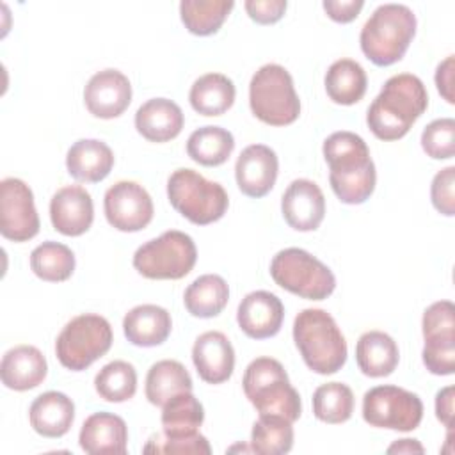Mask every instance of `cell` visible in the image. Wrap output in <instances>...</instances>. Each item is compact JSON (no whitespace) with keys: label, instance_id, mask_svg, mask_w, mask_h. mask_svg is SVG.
<instances>
[{"label":"cell","instance_id":"6da1fadb","mask_svg":"<svg viewBox=\"0 0 455 455\" xmlns=\"http://www.w3.org/2000/svg\"><path fill=\"white\" fill-rule=\"evenodd\" d=\"M323 156L331 169V188L341 203L361 204L373 194L377 172L363 137L334 132L323 142Z\"/></svg>","mask_w":455,"mask_h":455},{"label":"cell","instance_id":"7a4b0ae2","mask_svg":"<svg viewBox=\"0 0 455 455\" xmlns=\"http://www.w3.org/2000/svg\"><path fill=\"white\" fill-rule=\"evenodd\" d=\"M427 107L428 94L416 75H393L370 105L366 123L377 139L398 140L411 130Z\"/></svg>","mask_w":455,"mask_h":455},{"label":"cell","instance_id":"3957f363","mask_svg":"<svg viewBox=\"0 0 455 455\" xmlns=\"http://www.w3.org/2000/svg\"><path fill=\"white\" fill-rule=\"evenodd\" d=\"M295 345L309 370L331 375L347 363V341L336 320L323 309H302L293 322Z\"/></svg>","mask_w":455,"mask_h":455},{"label":"cell","instance_id":"277c9868","mask_svg":"<svg viewBox=\"0 0 455 455\" xmlns=\"http://www.w3.org/2000/svg\"><path fill=\"white\" fill-rule=\"evenodd\" d=\"M416 34V16L403 4H382L361 28L359 43L363 53L375 66L398 62Z\"/></svg>","mask_w":455,"mask_h":455},{"label":"cell","instance_id":"5b68a950","mask_svg":"<svg viewBox=\"0 0 455 455\" xmlns=\"http://www.w3.org/2000/svg\"><path fill=\"white\" fill-rule=\"evenodd\" d=\"M243 393L259 414H272L297 421L302 403L288 373L277 359L256 357L243 373Z\"/></svg>","mask_w":455,"mask_h":455},{"label":"cell","instance_id":"8992f818","mask_svg":"<svg viewBox=\"0 0 455 455\" xmlns=\"http://www.w3.org/2000/svg\"><path fill=\"white\" fill-rule=\"evenodd\" d=\"M249 105L252 114L270 126L291 124L300 114L293 78L279 64H265L252 75Z\"/></svg>","mask_w":455,"mask_h":455},{"label":"cell","instance_id":"52a82bcc","mask_svg":"<svg viewBox=\"0 0 455 455\" xmlns=\"http://www.w3.org/2000/svg\"><path fill=\"white\" fill-rule=\"evenodd\" d=\"M167 197L176 212L197 226L222 219L229 204L220 183L210 181L192 169H176L169 176Z\"/></svg>","mask_w":455,"mask_h":455},{"label":"cell","instance_id":"ba28073f","mask_svg":"<svg viewBox=\"0 0 455 455\" xmlns=\"http://www.w3.org/2000/svg\"><path fill=\"white\" fill-rule=\"evenodd\" d=\"M270 275L286 291L309 300H323L336 288L331 268L299 247L279 251L272 258Z\"/></svg>","mask_w":455,"mask_h":455},{"label":"cell","instance_id":"9c48e42d","mask_svg":"<svg viewBox=\"0 0 455 455\" xmlns=\"http://www.w3.org/2000/svg\"><path fill=\"white\" fill-rule=\"evenodd\" d=\"M112 339V327L107 318L84 313L64 325L55 341V354L64 368L82 371L110 350Z\"/></svg>","mask_w":455,"mask_h":455},{"label":"cell","instance_id":"30bf717a","mask_svg":"<svg viewBox=\"0 0 455 455\" xmlns=\"http://www.w3.org/2000/svg\"><path fill=\"white\" fill-rule=\"evenodd\" d=\"M196 259L194 240L183 231L171 229L142 243L133 254V267L148 279H181L190 274Z\"/></svg>","mask_w":455,"mask_h":455},{"label":"cell","instance_id":"8fae6325","mask_svg":"<svg viewBox=\"0 0 455 455\" xmlns=\"http://www.w3.org/2000/svg\"><path fill=\"white\" fill-rule=\"evenodd\" d=\"M363 418L371 427L411 432L421 423L423 403L403 387L377 386L363 396Z\"/></svg>","mask_w":455,"mask_h":455},{"label":"cell","instance_id":"7c38bea8","mask_svg":"<svg viewBox=\"0 0 455 455\" xmlns=\"http://www.w3.org/2000/svg\"><path fill=\"white\" fill-rule=\"evenodd\" d=\"M0 233L12 242H27L39 233L34 194L20 178L0 181Z\"/></svg>","mask_w":455,"mask_h":455},{"label":"cell","instance_id":"4fadbf2b","mask_svg":"<svg viewBox=\"0 0 455 455\" xmlns=\"http://www.w3.org/2000/svg\"><path fill=\"white\" fill-rule=\"evenodd\" d=\"M108 224L119 231L133 233L144 229L153 219V201L148 190L135 181H117L103 199Z\"/></svg>","mask_w":455,"mask_h":455},{"label":"cell","instance_id":"5bb4252c","mask_svg":"<svg viewBox=\"0 0 455 455\" xmlns=\"http://www.w3.org/2000/svg\"><path fill=\"white\" fill-rule=\"evenodd\" d=\"M87 110L100 119L121 116L132 101V84L117 69H103L92 75L84 89Z\"/></svg>","mask_w":455,"mask_h":455},{"label":"cell","instance_id":"9a60e30c","mask_svg":"<svg viewBox=\"0 0 455 455\" xmlns=\"http://www.w3.org/2000/svg\"><path fill=\"white\" fill-rule=\"evenodd\" d=\"M286 224L297 231H315L325 215V197L311 180H293L281 197Z\"/></svg>","mask_w":455,"mask_h":455},{"label":"cell","instance_id":"2e32d148","mask_svg":"<svg viewBox=\"0 0 455 455\" xmlns=\"http://www.w3.org/2000/svg\"><path fill=\"white\" fill-rule=\"evenodd\" d=\"M277 171L279 162L274 149L265 144H251L236 158V185L249 197H263L272 190Z\"/></svg>","mask_w":455,"mask_h":455},{"label":"cell","instance_id":"e0dca14e","mask_svg":"<svg viewBox=\"0 0 455 455\" xmlns=\"http://www.w3.org/2000/svg\"><path fill=\"white\" fill-rule=\"evenodd\" d=\"M284 318V307L277 295L256 290L247 293L238 304L236 322L252 339L272 338L279 332Z\"/></svg>","mask_w":455,"mask_h":455},{"label":"cell","instance_id":"ac0fdd59","mask_svg":"<svg viewBox=\"0 0 455 455\" xmlns=\"http://www.w3.org/2000/svg\"><path fill=\"white\" fill-rule=\"evenodd\" d=\"M53 229L66 236L84 235L94 219L91 194L80 185H68L57 190L50 201Z\"/></svg>","mask_w":455,"mask_h":455},{"label":"cell","instance_id":"d6986e66","mask_svg":"<svg viewBox=\"0 0 455 455\" xmlns=\"http://www.w3.org/2000/svg\"><path fill=\"white\" fill-rule=\"evenodd\" d=\"M192 361L204 382L222 384L235 370V350L226 334L208 331L196 339L192 347Z\"/></svg>","mask_w":455,"mask_h":455},{"label":"cell","instance_id":"ffe728a7","mask_svg":"<svg viewBox=\"0 0 455 455\" xmlns=\"http://www.w3.org/2000/svg\"><path fill=\"white\" fill-rule=\"evenodd\" d=\"M78 443L80 448L91 455L126 453L128 427L117 414L94 412L84 421Z\"/></svg>","mask_w":455,"mask_h":455},{"label":"cell","instance_id":"44dd1931","mask_svg":"<svg viewBox=\"0 0 455 455\" xmlns=\"http://www.w3.org/2000/svg\"><path fill=\"white\" fill-rule=\"evenodd\" d=\"M48 373L43 352L32 345H18L7 350L0 363L2 384L14 391L37 387Z\"/></svg>","mask_w":455,"mask_h":455},{"label":"cell","instance_id":"7402d4cb","mask_svg":"<svg viewBox=\"0 0 455 455\" xmlns=\"http://www.w3.org/2000/svg\"><path fill=\"white\" fill-rule=\"evenodd\" d=\"M185 117L178 103L167 98H153L135 114L137 132L151 142H167L180 135Z\"/></svg>","mask_w":455,"mask_h":455},{"label":"cell","instance_id":"603a6c76","mask_svg":"<svg viewBox=\"0 0 455 455\" xmlns=\"http://www.w3.org/2000/svg\"><path fill=\"white\" fill-rule=\"evenodd\" d=\"M172 329V320L167 309L156 304H140L132 307L123 320L126 339L137 347L162 345Z\"/></svg>","mask_w":455,"mask_h":455},{"label":"cell","instance_id":"cb8c5ba5","mask_svg":"<svg viewBox=\"0 0 455 455\" xmlns=\"http://www.w3.org/2000/svg\"><path fill=\"white\" fill-rule=\"evenodd\" d=\"M32 428L43 437H62L69 432L75 419L73 400L59 391L39 395L28 411Z\"/></svg>","mask_w":455,"mask_h":455},{"label":"cell","instance_id":"d4e9b609","mask_svg":"<svg viewBox=\"0 0 455 455\" xmlns=\"http://www.w3.org/2000/svg\"><path fill=\"white\" fill-rule=\"evenodd\" d=\"M66 167L75 180L98 183L112 171L114 153L98 139H80L69 148L66 155Z\"/></svg>","mask_w":455,"mask_h":455},{"label":"cell","instance_id":"484cf974","mask_svg":"<svg viewBox=\"0 0 455 455\" xmlns=\"http://www.w3.org/2000/svg\"><path fill=\"white\" fill-rule=\"evenodd\" d=\"M400 352L396 341L382 331L361 334L355 345V361L359 370L368 377H387L398 366Z\"/></svg>","mask_w":455,"mask_h":455},{"label":"cell","instance_id":"4316f807","mask_svg":"<svg viewBox=\"0 0 455 455\" xmlns=\"http://www.w3.org/2000/svg\"><path fill=\"white\" fill-rule=\"evenodd\" d=\"M235 84L222 73H206L190 87V105L203 116H222L235 101Z\"/></svg>","mask_w":455,"mask_h":455},{"label":"cell","instance_id":"83f0119b","mask_svg":"<svg viewBox=\"0 0 455 455\" xmlns=\"http://www.w3.org/2000/svg\"><path fill=\"white\" fill-rule=\"evenodd\" d=\"M192 391V379L187 368L174 359L155 363L146 377V398L156 407H164L178 393Z\"/></svg>","mask_w":455,"mask_h":455},{"label":"cell","instance_id":"f1b7e54d","mask_svg":"<svg viewBox=\"0 0 455 455\" xmlns=\"http://www.w3.org/2000/svg\"><path fill=\"white\" fill-rule=\"evenodd\" d=\"M327 96L338 105H354L366 92V71L352 59L332 62L325 73Z\"/></svg>","mask_w":455,"mask_h":455},{"label":"cell","instance_id":"f546056e","mask_svg":"<svg viewBox=\"0 0 455 455\" xmlns=\"http://www.w3.org/2000/svg\"><path fill=\"white\" fill-rule=\"evenodd\" d=\"M229 288L228 283L217 274L199 275L188 284L183 295L187 311L197 318L217 316L228 304Z\"/></svg>","mask_w":455,"mask_h":455},{"label":"cell","instance_id":"4dcf8cb0","mask_svg":"<svg viewBox=\"0 0 455 455\" xmlns=\"http://www.w3.org/2000/svg\"><path fill=\"white\" fill-rule=\"evenodd\" d=\"M233 149L235 139L231 132L212 124L194 130L187 140L188 156L206 167H217L224 164Z\"/></svg>","mask_w":455,"mask_h":455},{"label":"cell","instance_id":"1f68e13d","mask_svg":"<svg viewBox=\"0 0 455 455\" xmlns=\"http://www.w3.org/2000/svg\"><path fill=\"white\" fill-rule=\"evenodd\" d=\"M204 411L192 391L178 393L164 403L162 409V427L165 437H185L197 434L203 425Z\"/></svg>","mask_w":455,"mask_h":455},{"label":"cell","instance_id":"d6a6232c","mask_svg":"<svg viewBox=\"0 0 455 455\" xmlns=\"http://www.w3.org/2000/svg\"><path fill=\"white\" fill-rule=\"evenodd\" d=\"M233 7L231 0H183L180 16L190 34L212 36L222 27Z\"/></svg>","mask_w":455,"mask_h":455},{"label":"cell","instance_id":"836d02e7","mask_svg":"<svg viewBox=\"0 0 455 455\" xmlns=\"http://www.w3.org/2000/svg\"><path fill=\"white\" fill-rule=\"evenodd\" d=\"M293 446L291 421L281 416L259 414L251 432V450L259 455H283Z\"/></svg>","mask_w":455,"mask_h":455},{"label":"cell","instance_id":"e575fe53","mask_svg":"<svg viewBox=\"0 0 455 455\" xmlns=\"http://www.w3.org/2000/svg\"><path fill=\"white\" fill-rule=\"evenodd\" d=\"M30 268L43 281L60 283L71 277L75 270V254L68 245L48 240L32 251Z\"/></svg>","mask_w":455,"mask_h":455},{"label":"cell","instance_id":"d590c367","mask_svg":"<svg viewBox=\"0 0 455 455\" xmlns=\"http://www.w3.org/2000/svg\"><path fill=\"white\" fill-rule=\"evenodd\" d=\"M354 412V393L347 384L327 382L313 393V414L323 423H345Z\"/></svg>","mask_w":455,"mask_h":455},{"label":"cell","instance_id":"8d00e7d4","mask_svg":"<svg viewBox=\"0 0 455 455\" xmlns=\"http://www.w3.org/2000/svg\"><path fill=\"white\" fill-rule=\"evenodd\" d=\"M94 387L107 402H126L137 391V371L126 361H112L96 373Z\"/></svg>","mask_w":455,"mask_h":455},{"label":"cell","instance_id":"74e56055","mask_svg":"<svg viewBox=\"0 0 455 455\" xmlns=\"http://www.w3.org/2000/svg\"><path fill=\"white\" fill-rule=\"evenodd\" d=\"M421 148L434 160H446L455 151V121L451 117L435 119L421 133Z\"/></svg>","mask_w":455,"mask_h":455},{"label":"cell","instance_id":"f35d334b","mask_svg":"<svg viewBox=\"0 0 455 455\" xmlns=\"http://www.w3.org/2000/svg\"><path fill=\"white\" fill-rule=\"evenodd\" d=\"M423 364L434 375H451L455 371V336L425 338Z\"/></svg>","mask_w":455,"mask_h":455},{"label":"cell","instance_id":"ab89813d","mask_svg":"<svg viewBox=\"0 0 455 455\" xmlns=\"http://www.w3.org/2000/svg\"><path fill=\"white\" fill-rule=\"evenodd\" d=\"M146 453H212L210 443L204 435L192 434L185 437H165L164 434L151 435L144 446Z\"/></svg>","mask_w":455,"mask_h":455},{"label":"cell","instance_id":"60d3db41","mask_svg":"<svg viewBox=\"0 0 455 455\" xmlns=\"http://www.w3.org/2000/svg\"><path fill=\"white\" fill-rule=\"evenodd\" d=\"M423 338L455 336V307L450 300H439L423 313Z\"/></svg>","mask_w":455,"mask_h":455},{"label":"cell","instance_id":"b9f144b4","mask_svg":"<svg viewBox=\"0 0 455 455\" xmlns=\"http://www.w3.org/2000/svg\"><path fill=\"white\" fill-rule=\"evenodd\" d=\"M430 197H432L434 208L439 213L446 217H451L455 213V167L453 165L444 167L434 176L432 187H430Z\"/></svg>","mask_w":455,"mask_h":455},{"label":"cell","instance_id":"7bdbcfd3","mask_svg":"<svg viewBox=\"0 0 455 455\" xmlns=\"http://www.w3.org/2000/svg\"><path fill=\"white\" fill-rule=\"evenodd\" d=\"M286 0H247L243 4L249 18L259 25L279 21L286 11Z\"/></svg>","mask_w":455,"mask_h":455},{"label":"cell","instance_id":"ee69618b","mask_svg":"<svg viewBox=\"0 0 455 455\" xmlns=\"http://www.w3.org/2000/svg\"><path fill=\"white\" fill-rule=\"evenodd\" d=\"M364 2L363 0H325L323 11L327 16L338 23H348L357 18Z\"/></svg>","mask_w":455,"mask_h":455},{"label":"cell","instance_id":"f6af8a7d","mask_svg":"<svg viewBox=\"0 0 455 455\" xmlns=\"http://www.w3.org/2000/svg\"><path fill=\"white\" fill-rule=\"evenodd\" d=\"M435 85L441 96L448 101L453 103V55H448L435 71Z\"/></svg>","mask_w":455,"mask_h":455},{"label":"cell","instance_id":"bcb514c9","mask_svg":"<svg viewBox=\"0 0 455 455\" xmlns=\"http://www.w3.org/2000/svg\"><path fill=\"white\" fill-rule=\"evenodd\" d=\"M453 386H446L435 396V416L448 430L453 425Z\"/></svg>","mask_w":455,"mask_h":455},{"label":"cell","instance_id":"7dc6e473","mask_svg":"<svg viewBox=\"0 0 455 455\" xmlns=\"http://www.w3.org/2000/svg\"><path fill=\"white\" fill-rule=\"evenodd\" d=\"M425 448L416 439H400L387 448V453H423Z\"/></svg>","mask_w":455,"mask_h":455}]
</instances>
